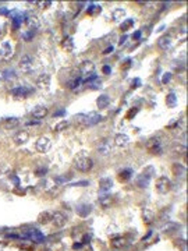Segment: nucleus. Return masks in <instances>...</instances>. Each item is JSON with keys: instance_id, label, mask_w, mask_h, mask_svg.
I'll list each match as a JSON object with an SVG mask.
<instances>
[{"instance_id": "f257e3e1", "label": "nucleus", "mask_w": 188, "mask_h": 251, "mask_svg": "<svg viewBox=\"0 0 188 251\" xmlns=\"http://www.w3.org/2000/svg\"><path fill=\"white\" fill-rule=\"evenodd\" d=\"M146 149L153 155H160L163 152V147H162V141L159 137H152L146 141Z\"/></svg>"}, {"instance_id": "f03ea898", "label": "nucleus", "mask_w": 188, "mask_h": 251, "mask_svg": "<svg viewBox=\"0 0 188 251\" xmlns=\"http://www.w3.org/2000/svg\"><path fill=\"white\" fill-rule=\"evenodd\" d=\"M75 168L81 170V172H89L93 168V161L89 156H78L75 161Z\"/></svg>"}, {"instance_id": "7ed1b4c3", "label": "nucleus", "mask_w": 188, "mask_h": 251, "mask_svg": "<svg viewBox=\"0 0 188 251\" xmlns=\"http://www.w3.org/2000/svg\"><path fill=\"white\" fill-rule=\"evenodd\" d=\"M13 55H14L13 45L10 42H3L2 46H0V57L4 59V60H8V59L13 57Z\"/></svg>"}, {"instance_id": "20e7f679", "label": "nucleus", "mask_w": 188, "mask_h": 251, "mask_svg": "<svg viewBox=\"0 0 188 251\" xmlns=\"http://www.w3.org/2000/svg\"><path fill=\"white\" fill-rule=\"evenodd\" d=\"M25 239L34 240V241H36V243L45 241V236L38 230V229H25Z\"/></svg>"}, {"instance_id": "39448f33", "label": "nucleus", "mask_w": 188, "mask_h": 251, "mask_svg": "<svg viewBox=\"0 0 188 251\" xmlns=\"http://www.w3.org/2000/svg\"><path fill=\"white\" fill-rule=\"evenodd\" d=\"M170 188H171V183H170V180H169L167 177L162 176V177H159V179H157V181H156V190L159 191V193H167Z\"/></svg>"}, {"instance_id": "423d86ee", "label": "nucleus", "mask_w": 188, "mask_h": 251, "mask_svg": "<svg viewBox=\"0 0 188 251\" xmlns=\"http://www.w3.org/2000/svg\"><path fill=\"white\" fill-rule=\"evenodd\" d=\"M32 57L29 55H24L22 57H21L20 60V64H18V67H20V70L22 73H29L32 70Z\"/></svg>"}, {"instance_id": "0eeeda50", "label": "nucleus", "mask_w": 188, "mask_h": 251, "mask_svg": "<svg viewBox=\"0 0 188 251\" xmlns=\"http://www.w3.org/2000/svg\"><path fill=\"white\" fill-rule=\"evenodd\" d=\"M50 148V140L48 137H39L35 142V149L38 152H46Z\"/></svg>"}, {"instance_id": "6e6552de", "label": "nucleus", "mask_w": 188, "mask_h": 251, "mask_svg": "<svg viewBox=\"0 0 188 251\" xmlns=\"http://www.w3.org/2000/svg\"><path fill=\"white\" fill-rule=\"evenodd\" d=\"M93 71H95V64L91 60H84L79 66V73L84 76H91Z\"/></svg>"}, {"instance_id": "1a4fd4ad", "label": "nucleus", "mask_w": 188, "mask_h": 251, "mask_svg": "<svg viewBox=\"0 0 188 251\" xmlns=\"http://www.w3.org/2000/svg\"><path fill=\"white\" fill-rule=\"evenodd\" d=\"M52 222H53L57 227H62L67 223V216H65L63 212H53V215H52Z\"/></svg>"}, {"instance_id": "9d476101", "label": "nucleus", "mask_w": 188, "mask_h": 251, "mask_svg": "<svg viewBox=\"0 0 188 251\" xmlns=\"http://www.w3.org/2000/svg\"><path fill=\"white\" fill-rule=\"evenodd\" d=\"M84 117V124L86 126H95L102 120V116L99 113H89L88 116H82Z\"/></svg>"}, {"instance_id": "9b49d317", "label": "nucleus", "mask_w": 188, "mask_h": 251, "mask_svg": "<svg viewBox=\"0 0 188 251\" xmlns=\"http://www.w3.org/2000/svg\"><path fill=\"white\" fill-rule=\"evenodd\" d=\"M36 85L41 90H48L49 86H50V76L49 74H41L36 78Z\"/></svg>"}, {"instance_id": "f8f14e48", "label": "nucleus", "mask_w": 188, "mask_h": 251, "mask_svg": "<svg viewBox=\"0 0 188 251\" xmlns=\"http://www.w3.org/2000/svg\"><path fill=\"white\" fill-rule=\"evenodd\" d=\"M112 149H113V147H112V142L109 141V140H102V141L98 144V151H99V154H102V155H107V154H110L112 152Z\"/></svg>"}, {"instance_id": "ddd939ff", "label": "nucleus", "mask_w": 188, "mask_h": 251, "mask_svg": "<svg viewBox=\"0 0 188 251\" xmlns=\"http://www.w3.org/2000/svg\"><path fill=\"white\" fill-rule=\"evenodd\" d=\"M49 113V110L46 106H36L34 110H32V117L38 119V120H41L43 117H46Z\"/></svg>"}, {"instance_id": "4468645a", "label": "nucleus", "mask_w": 188, "mask_h": 251, "mask_svg": "<svg viewBox=\"0 0 188 251\" xmlns=\"http://www.w3.org/2000/svg\"><path fill=\"white\" fill-rule=\"evenodd\" d=\"M114 142H116L117 147H127L130 144V137L126 134H117L114 137Z\"/></svg>"}, {"instance_id": "2eb2a0df", "label": "nucleus", "mask_w": 188, "mask_h": 251, "mask_svg": "<svg viewBox=\"0 0 188 251\" xmlns=\"http://www.w3.org/2000/svg\"><path fill=\"white\" fill-rule=\"evenodd\" d=\"M11 93H13L14 97L25 98L31 93V90H28V88H25V86H18V88H14V90L11 91Z\"/></svg>"}, {"instance_id": "dca6fc26", "label": "nucleus", "mask_w": 188, "mask_h": 251, "mask_svg": "<svg viewBox=\"0 0 188 251\" xmlns=\"http://www.w3.org/2000/svg\"><path fill=\"white\" fill-rule=\"evenodd\" d=\"M28 138H29V135H28L27 131H20L18 134L14 135V142H15V144H18V145L25 144V142L28 141Z\"/></svg>"}, {"instance_id": "f3484780", "label": "nucleus", "mask_w": 188, "mask_h": 251, "mask_svg": "<svg viewBox=\"0 0 188 251\" xmlns=\"http://www.w3.org/2000/svg\"><path fill=\"white\" fill-rule=\"evenodd\" d=\"M52 215H53V212H50V211H45V212H42L41 215H39L38 222H39L41 225H48L49 222H52Z\"/></svg>"}, {"instance_id": "a211bd4d", "label": "nucleus", "mask_w": 188, "mask_h": 251, "mask_svg": "<svg viewBox=\"0 0 188 251\" xmlns=\"http://www.w3.org/2000/svg\"><path fill=\"white\" fill-rule=\"evenodd\" d=\"M149 179H150V175L149 173H142V175L139 176V177H138V180H137V184L139 187H142V188H145V187L148 186V184H149Z\"/></svg>"}, {"instance_id": "6ab92c4d", "label": "nucleus", "mask_w": 188, "mask_h": 251, "mask_svg": "<svg viewBox=\"0 0 188 251\" xmlns=\"http://www.w3.org/2000/svg\"><path fill=\"white\" fill-rule=\"evenodd\" d=\"M110 103V98L109 95H100L98 99H96V105H98V107L99 109H103V107H106L107 105Z\"/></svg>"}, {"instance_id": "aec40b11", "label": "nucleus", "mask_w": 188, "mask_h": 251, "mask_svg": "<svg viewBox=\"0 0 188 251\" xmlns=\"http://www.w3.org/2000/svg\"><path fill=\"white\" fill-rule=\"evenodd\" d=\"M62 46H63V49H64V50L71 52L72 49H74V41H72L71 36H67L65 39H63Z\"/></svg>"}, {"instance_id": "412c9836", "label": "nucleus", "mask_w": 188, "mask_h": 251, "mask_svg": "<svg viewBox=\"0 0 188 251\" xmlns=\"http://www.w3.org/2000/svg\"><path fill=\"white\" fill-rule=\"evenodd\" d=\"M18 124H20V120L17 117H7V119H4V126L7 128H14L17 127Z\"/></svg>"}, {"instance_id": "4be33fe9", "label": "nucleus", "mask_w": 188, "mask_h": 251, "mask_svg": "<svg viewBox=\"0 0 188 251\" xmlns=\"http://www.w3.org/2000/svg\"><path fill=\"white\" fill-rule=\"evenodd\" d=\"M131 176H133V170L131 169H124V170H121L119 173V179L121 181H127V180L131 179Z\"/></svg>"}, {"instance_id": "5701e85b", "label": "nucleus", "mask_w": 188, "mask_h": 251, "mask_svg": "<svg viewBox=\"0 0 188 251\" xmlns=\"http://www.w3.org/2000/svg\"><path fill=\"white\" fill-rule=\"evenodd\" d=\"M166 105H167L169 107H174L176 105H177V97H176L174 92H170L167 95V98H166Z\"/></svg>"}, {"instance_id": "b1692460", "label": "nucleus", "mask_w": 188, "mask_h": 251, "mask_svg": "<svg viewBox=\"0 0 188 251\" xmlns=\"http://www.w3.org/2000/svg\"><path fill=\"white\" fill-rule=\"evenodd\" d=\"M126 15V10L124 8H116V10L113 11V21H121L123 17Z\"/></svg>"}, {"instance_id": "393cba45", "label": "nucleus", "mask_w": 188, "mask_h": 251, "mask_svg": "<svg viewBox=\"0 0 188 251\" xmlns=\"http://www.w3.org/2000/svg\"><path fill=\"white\" fill-rule=\"evenodd\" d=\"M113 186V181L110 179H102L100 180V190L102 191H107V190H110Z\"/></svg>"}, {"instance_id": "a878e982", "label": "nucleus", "mask_w": 188, "mask_h": 251, "mask_svg": "<svg viewBox=\"0 0 188 251\" xmlns=\"http://www.w3.org/2000/svg\"><path fill=\"white\" fill-rule=\"evenodd\" d=\"M170 42H171L170 36H162V38L157 41V45H159V48L166 49L169 45H170Z\"/></svg>"}, {"instance_id": "bb28decb", "label": "nucleus", "mask_w": 188, "mask_h": 251, "mask_svg": "<svg viewBox=\"0 0 188 251\" xmlns=\"http://www.w3.org/2000/svg\"><path fill=\"white\" fill-rule=\"evenodd\" d=\"M126 244V240H124L123 237H114L112 240V246L114 248H120V247H123V246Z\"/></svg>"}, {"instance_id": "cd10ccee", "label": "nucleus", "mask_w": 188, "mask_h": 251, "mask_svg": "<svg viewBox=\"0 0 188 251\" xmlns=\"http://www.w3.org/2000/svg\"><path fill=\"white\" fill-rule=\"evenodd\" d=\"M81 83H82V80L78 77V78L70 80V81H69V84H67V86H69L70 90H75V88H78V85H79V84H81Z\"/></svg>"}, {"instance_id": "c85d7f7f", "label": "nucleus", "mask_w": 188, "mask_h": 251, "mask_svg": "<svg viewBox=\"0 0 188 251\" xmlns=\"http://www.w3.org/2000/svg\"><path fill=\"white\" fill-rule=\"evenodd\" d=\"M70 126V123L67 120H63V121H60V123H57L55 126V131H63V130H65V128L69 127Z\"/></svg>"}, {"instance_id": "c756f323", "label": "nucleus", "mask_w": 188, "mask_h": 251, "mask_svg": "<svg viewBox=\"0 0 188 251\" xmlns=\"http://www.w3.org/2000/svg\"><path fill=\"white\" fill-rule=\"evenodd\" d=\"M134 25V20H131V18H128V20H126L124 22H121V25H120V28H121V31H127L128 28H131Z\"/></svg>"}, {"instance_id": "7c9ffc66", "label": "nucleus", "mask_w": 188, "mask_h": 251, "mask_svg": "<svg viewBox=\"0 0 188 251\" xmlns=\"http://www.w3.org/2000/svg\"><path fill=\"white\" fill-rule=\"evenodd\" d=\"M144 220H145V223H149L150 220H153V213H152V211L144 209Z\"/></svg>"}, {"instance_id": "2f4dec72", "label": "nucleus", "mask_w": 188, "mask_h": 251, "mask_svg": "<svg viewBox=\"0 0 188 251\" xmlns=\"http://www.w3.org/2000/svg\"><path fill=\"white\" fill-rule=\"evenodd\" d=\"M27 24H28V28L35 29V28L38 27V20L34 17H29V18H27Z\"/></svg>"}, {"instance_id": "473e14b6", "label": "nucleus", "mask_w": 188, "mask_h": 251, "mask_svg": "<svg viewBox=\"0 0 188 251\" xmlns=\"http://www.w3.org/2000/svg\"><path fill=\"white\" fill-rule=\"evenodd\" d=\"M173 151H176V154H185L187 152V147H184V145H176L174 148H173Z\"/></svg>"}, {"instance_id": "72a5a7b5", "label": "nucleus", "mask_w": 188, "mask_h": 251, "mask_svg": "<svg viewBox=\"0 0 188 251\" xmlns=\"http://www.w3.org/2000/svg\"><path fill=\"white\" fill-rule=\"evenodd\" d=\"M137 113H138V107H133V109H130L127 112V119H133Z\"/></svg>"}, {"instance_id": "f704fd0d", "label": "nucleus", "mask_w": 188, "mask_h": 251, "mask_svg": "<svg viewBox=\"0 0 188 251\" xmlns=\"http://www.w3.org/2000/svg\"><path fill=\"white\" fill-rule=\"evenodd\" d=\"M34 34H35L34 31H31V32H25V34H22V39H24V41H31V38L34 36Z\"/></svg>"}, {"instance_id": "c9c22d12", "label": "nucleus", "mask_w": 188, "mask_h": 251, "mask_svg": "<svg viewBox=\"0 0 188 251\" xmlns=\"http://www.w3.org/2000/svg\"><path fill=\"white\" fill-rule=\"evenodd\" d=\"M170 78H171V73H166V74L163 76V78H162V83L167 84L169 81H170Z\"/></svg>"}, {"instance_id": "e433bc0d", "label": "nucleus", "mask_w": 188, "mask_h": 251, "mask_svg": "<svg viewBox=\"0 0 188 251\" xmlns=\"http://www.w3.org/2000/svg\"><path fill=\"white\" fill-rule=\"evenodd\" d=\"M173 227H178V225L169 223V225H164V226H163V229H164V230H173Z\"/></svg>"}, {"instance_id": "4c0bfd02", "label": "nucleus", "mask_w": 188, "mask_h": 251, "mask_svg": "<svg viewBox=\"0 0 188 251\" xmlns=\"http://www.w3.org/2000/svg\"><path fill=\"white\" fill-rule=\"evenodd\" d=\"M131 62H133L131 59H127V60H126V63H124V64H123V70H127V69H128V67H131V64H133V63H131Z\"/></svg>"}, {"instance_id": "58836bf2", "label": "nucleus", "mask_w": 188, "mask_h": 251, "mask_svg": "<svg viewBox=\"0 0 188 251\" xmlns=\"http://www.w3.org/2000/svg\"><path fill=\"white\" fill-rule=\"evenodd\" d=\"M102 71L105 73V74H110V71H112V67H110V66H103Z\"/></svg>"}, {"instance_id": "ea45409f", "label": "nucleus", "mask_w": 188, "mask_h": 251, "mask_svg": "<svg viewBox=\"0 0 188 251\" xmlns=\"http://www.w3.org/2000/svg\"><path fill=\"white\" fill-rule=\"evenodd\" d=\"M46 172H48V169L43 168V169H39V170L36 172V175L38 176H45V175H46Z\"/></svg>"}, {"instance_id": "a19ab883", "label": "nucleus", "mask_w": 188, "mask_h": 251, "mask_svg": "<svg viewBox=\"0 0 188 251\" xmlns=\"http://www.w3.org/2000/svg\"><path fill=\"white\" fill-rule=\"evenodd\" d=\"M113 52V46H109V48H106L105 50H103V55H109V53H112Z\"/></svg>"}, {"instance_id": "79ce46f5", "label": "nucleus", "mask_w": 188, "mask_h": 251, "mask_svg": "<svg viewBox=\"0 0 188 251\" xmlns=\"http://www.w3.org/2000/svg\"><path fill=\"white\" fill-rule=\"evenodd\" d=\"M4 76H6V77H14L15 74H14V73L11 71V70H8V71L6 70V71H4Z\"/></svg>"}, {"instance_id": "37998d69", "label": "nucleus", "mask_w": 188, "mask_h": 251, "mask_svg": "<svg viewBox=\"0 0 188 251\" xmlns=\"http://www.w3.org/2000/svg\"><path fill=\"white\" fill-rule=\"evenodd\" d=\"M89 184V181H78V183H75L74 186H88Z\"/></svg>"}, {"instance_id": "c03bdc74", "label": "nucleus", "mask_w": 188, "mask_h": 251, "mask_svg": "<svg viewBox=\"0 0 188 251\" xmlns=\"http://www.w3.org/2000/svg\"><path fill=\"white\" fill-rule=\"evenodd\" d=\"M139 36H141V31H135V32H134V35H133L134 39H138Z\"/></svg>"}, {"instance_id": "a18cd8bd", "label": "nucleus", "mask_w": 188, "mask_h": 251, "mask_svg": "<svg viewBox=\"0 0 188 251\" xmlns=\"http://www.w3.org/2000/svg\"><path fill=\"white\" fill-rule=\"evenodd\" d=\"M95 78H96V76L92 74V76H89L88 78H85V83H89V81H92V80H95Z\"/></svg>"}, {"instance_id": "49530a36", "label": "nucleus", "mask_w": 188, "mask_h": 251, "mask_svg": "<svg viewBox=\"0 0 188 251\" xmlns=\"http://www.w3.org/2000/svg\"><path fill=\"white\" fill-rule=\"evenodd\" d=\"M35 124H39V121H28L27 126H35Z\"/></svg>"}, {"instance_id": "de8ad7c7", "label": "nucleus", "mask_w": 188, "mask_h": 251, "mask_svg": "<svg viewBox=\"0 0 188 251\" xmlns=\"http://www.w3.org/2000/svg\"><path fill=\"white\" fill-rule=\"evenodd\" d=\"M126 39H127V35H124V36H123V38H121V41H120L119 43H120V45H123L124 42H126Z\"/></svg>"}]
</instances>
